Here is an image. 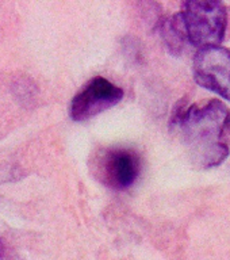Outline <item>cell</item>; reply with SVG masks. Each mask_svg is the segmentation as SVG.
<instances>
[{
	"instance_id": "cell-1",
	"label": "cell",
	"mask_w": 230,
	"mask_h": 260,
	"mask_svg": "<svg viewBox=\"0 0 230 260\" xmlns=\"http://www.w3.org/2000/svg\"><path fill=\"white\" fill-rule=\"evenodd\" d=\"M227 107L218 99L199 105L180 102L171 118V129L178 130L191 160L199 168L219 166L229 156V146L222 141Z\"/></svg>"
},
{
	"instance_id": "cell-5",
	"label": "cell",
	"mask_w": 230,
	"mask_h": 260,
	"mask_svg": "<svg viewBox=\"0 0 230 260\" xmlns=\"http://www.w3.org/2000/svg\"><path fill=\"white\" fill-rule=\"evenodd\" d=\"M123 98V89L102 76L92 77L73 96L69 106V117L81 122L118 105Z\"/></svg>"
},
{
	"instance_id": "cell-4",
	"label": "cell",
	"mask_w": 230,
	"mask_h": 260,
	"mask_svg": "<svg viewBox=\"0 0 230 260\" xmlns=\"http://www.w3.org/2000/svg\"><path fill=\"white\" fill-rule=\"evenodd\" d=\"M194 80L230 102V50L223 46L199 49L192 62Z\"/></svg>"
},
{
	"instance_id": "cell-8",
	"label": "cell",
	"mask_w": 230,
	"mask_h": 260,
	"mask_svg": "<svg viewBox=\"0 0 230 260\" xmlns=\"http://www.w3.org/2000/svg\"><path fill=\"white\" fill-rule=\"evenodd\" d=\"M3 255V245H2V241H0V257Z\"/></svg>"
},
{
	"instance_id": "cell-7",
	"label": "cell",
	"mask_w": 230,
	"mask_h": 260,
	"mask_svg": "<svg viewBox=\"0 0 230 260\" xmlns=\"http://www.w3.org/2000/svg\"><path fill=\"white\" fill-rule=\"evenodd\" d=\"M222 141L225 142L227 146L230 145V113H229V115H227V119H226V122H225V125H223Z\"/></svg>"
},
{
	"instance_id": "cell-6",
	"label": "cell",
	"mask_w": 230,
	"mask_h": 260,
	"mask_svg": "<svg viewBox=\"0 0 230 260\" xmlns=\"http://www.w3.org/2000/svg\"><path fill=\"white\" fill-rule=\"evenodd\" d=\"M161 37L167 49L172 54H180L184 50L188 37H187L184 22H183L182 14L178 12L175 15L170 16L161 23Z\"/></svg>"
},
{
	"instance_id": "cell-3",
	"label": "cell",
	"mask_w": 230,
	"mask_h": 260,
	"mask_svg": "<svg viewBox=\"0 0 230 260\" xmlns=\"http://www.w3.org/2000/svg\"><path fill=\"white\" fill-rule=\"evenodd\" d=\"M91 172L103 186L123 191L134 184L141 172V156L127 146H109L93 153Z\"/></svg>"
},
{
	"instance_id": "cell-2",
	"label": "cell",
	"mask_w": 230,
	"mask_h": 260,
	"mask_svg": "<svg viewBox=\"0 0 230 260\" xmlns=\"http://www.w3.org/2000/svg\"><path fill=\"white\" fill-rule=\"evenodd\" d=\"M188 42L199 49L219 46L227 26V11L217 0H188L182 4Z\"/></svg>"
}]
</instances>
